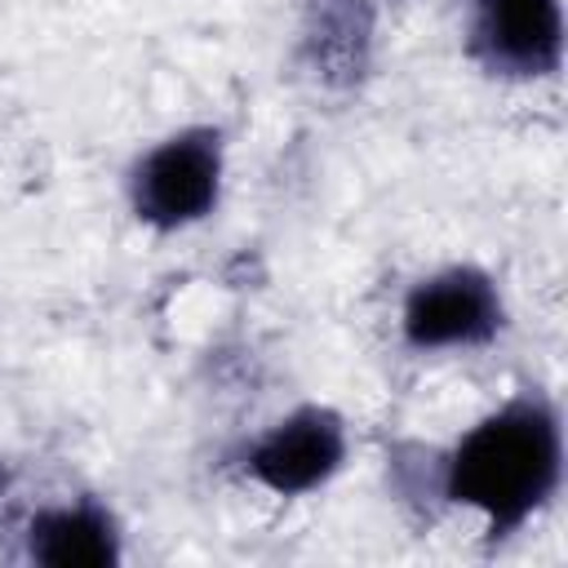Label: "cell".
Here are the masks:
<instances>
[{
  "label": "cell",
  "instance_id": "6da1fadb",
  "mask_svg": "<svg viewBox=\"0 0 568 568\" xmlns=\"http://www.w3.org/2000/svg\"><path fill=\"white\" fill-rule=\"evenodd\" d=\"M559 470V413L546 395L524 390L457 439V448L444 457L439 488L448 501L475 506L488 537H510L555 497Z\"/></svg>",
  "mask_w": 568,
  "mask_h": 568
},
{
  "label": "cell",
  "instance_id": "7a4b0ae2",
  "mask_svg": "<svg viewBox=\"0 0 568 568\" xmlns=\"http://www.w3.org/2000/svg\"><path fill=\"white\" fill-rule=\"evenodd\" d=\"M133 213L155 231H178L213 213L222 195V133L209 124L155 142L129 178Z\"/></svg>",
  "mask_w": 568,
  "mask_h": 568
},
{
  "label": "cell",
  "instance_id": "3957f363",
  "mask_svg": "<svg viewBox=\"0 0 568 568\" xmlns=\"http://www.w3.org/2000/svg\"><path fill=\"white\" fill-rule=\"evenodd\" d=\"M506 306L479 266H444L426 280H417L404 297L399 328L404 342L417 351H457V346H484L501 333Z\"/></svg>",
  "mask_w": 568,
  "mask_h": 568
},
{
  "label": "cell",
  "instance_id": "277c9868",
  "mask_svg": "<svg viewBox=\"0 0 568 568\" xmlns=\"http://www.w3.org/2000/svg\"><path fill=\"white\" fill-rule=\"evenodd\" d=\"M346 457V426L333 408L306 404L280 417L244 453V475L275 497H302L337 475Z\"/></svg>",
  "mask_w": 568,
  "mask_h": 568
},
{
  "label": "cell",
  "instance_id": "5b68a950",
  "mask_svg": "<svg viewBox=\"0 0 568 568\" xmlns=\"http://www.w3.org/2000/svg\"><path fill=\"white\" fill-rule=\"evenodd\" d=\"M470 58L506 80H541L564 58L559 0H479L470 18Z\"/></svg>",
  "mask_w": 568,
  "mask_h": 568
},
{
  "label": "cell",
  "instance_id": "8992f818",
  "mask_svg": "<svg viewBox=\"0 0 568 568\" xmlns=\"http://www.w3.org/2000/svg\"><path fill=\"white\" fill-rule=\"evenodd\" d=\"M27 550L53 568H106L120 559V528L98 501L49 506L27 524Z\"/></svg>",
  "mask_w": 568,
  "mask_h": 568
},
{
  "label": "cell",
  "instance_id": "52a82bcc",
  "mask_svg": "<svg viewBox=\"0 0 568 568\" xmlns=\"http://www.w3.org/2000/svg\"><path fill=\"white\" fill-rule=\"evenodd\" d=\"M368 9L359 0H320L311 9L306 49L324 80H355L368 53Z\"/></svg>",
  "mask_w": 568,
  "mask_h": 568
}]
</instances>
